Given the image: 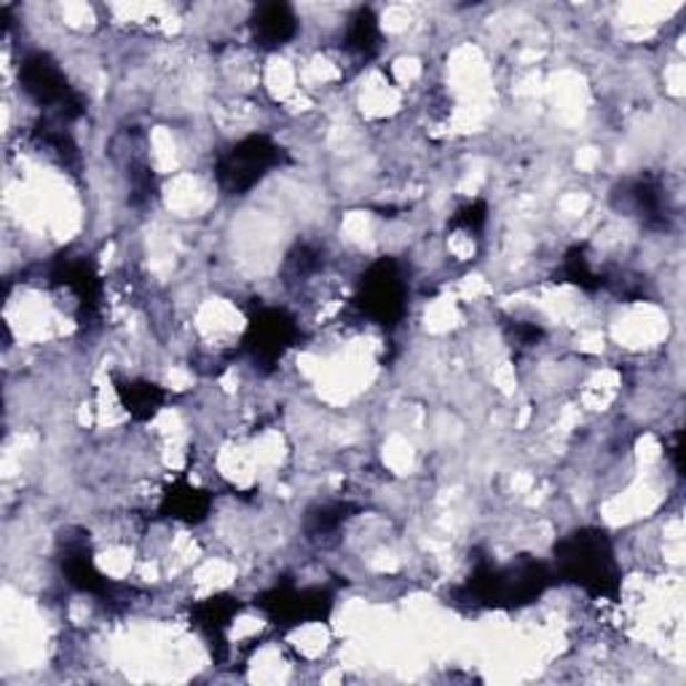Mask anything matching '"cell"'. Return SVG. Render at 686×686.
I'll list each match as a JSON object with an SVG mask.
<instances>
[{
	"label": "cell",
	"mask_w": 686,
	"mask_h": 686,
	"mask_svg": "<svg viewBox=\"0 0 686 686\" xmlns=\"http://www.w3.org/2000/svg\"><path fill=\"white\" fill-rule=\"evenodd\" d=\"M295 30H298V19H295L290 6H260L253 17V33L263 47H281L290 41Z\"/></svg>",
	"instance_id": "1"
}]
</instances>
